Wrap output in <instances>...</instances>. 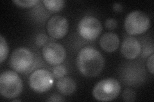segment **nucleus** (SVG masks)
Wrapping results in <instances>:
<instances>
[{
    "instance_id": "nucleus-14",
    "label": "nucleus",
    "mask_w": 154,
    "mask_h": 102,
    "mask_svg": "<svg viewBox=\"0 0 154 102\" xmlns=\"http://www.w3.org/2000/svg\"><path fill=\"white\" fill-rule=\"evenodd\" d=\"M8 54V46L6 40L0 35V63H2L7 59Z\"/></svg>"
},
{
    "instance_id": "nucleus-22",
    "label": "nucleus",
    "mask_w": 154,
    "mask_h": 102,
    "mask_svg": "<svg viewBox=\"0 0 154 102\" xmlns=\"http://www.w3.org/2000/svg\"><path fill=\"white\" fill-rule=\"evenodd\" d=\"M112 8L114 10V11L116 12H121L123 11V6L121 3H116L113 4Z\"/></svg>"
},
{
    "instance_id": "nucleus-10",
    "label": "nucleus",
    "mask_w": 154,
    "mask_h": 102,
    "mask_svg": "<svg viewBox=\"0 0 154 102\" xmlns=\"http://www.w3.org/2000/svg\"><path fill=\"white\" fill-rule=\"evenodd\" d=\"M141 52V43L136 38L128 36L125 38L121 46V52L126 59H136L140 55Z\"/></svg>"
},
{
    "instance_id": "nucleus-3",
    "label": "nucleus",
    "mask_w": 154,
    "mask_h": 102,
    "mask_svg": "<svg viewBox=\"0 0 154 102\" xmlns=\"http://www.w3.org/2000/svg\"><path fill=\"white\" fill-rule=\"evenodd\" d=\"M121 89V85L118 80L113 78L105 79L94 86L93 95L98 101H112L118 96Z\"/></svg>"
},
{
    "instance_id": "nucleus-4",
    "label": "nucleus",
    "mask_w": 154,
    "mask_h": 102,
    "mask_svg": "<svg viewBox=\"0 0 154 102\" xmlns=\"http://www.w3.org/2000/svg\"><path fill=\"white\" fill-rule=\"evenodd\" d=\"M35 64L33 53L27 48L19 47L14 50L10 58V65L16 72L25 74L32 70Z\"/></svg>"
},
{
    "instance_id": "nucleus-23",
    "label": "nucleus",
    "mask_w": 154,
    "mask_h": 102,
    "mask_svg": "<svg viewBox=\"0 0 154 102\" xmlns=\"http://www.w3.org/2000/svg\"><path fill=\"white\" fill-rule=\"evenodd\" d=\"M21 100H14L13 101H21Z\"/></svg>"
},
{
    "instance_id": "nucleus-6",
    "label": "nucleus",
    "mask_w": 154,
    "mask_h": 102,
    "mask_svg": "<svg viewBox=\"0 0 154 102\" xmlns=\"http://www.w3.org/2000/svg\"><path fill=\"white\" fill-rule=\"evenodd\" d=\"M102 26L97 18L87 16L80 21L78 31L81 37L88 41H93L97 38L102 31Z\"/></svg>"
},
{
    "instance_id": "nucleus-2",
    "label": "nucleus",
    "mask_w": 154,
    "mask_h": 102,
    "mask_svg": "<svg viewBox=\"0 0 154 102\" xmlns=\"http://www.w3.org/2000/svg\"><path fill=\"white\" fill-rule=\"evenodd\" d=\"M23 88L22 80L16 71L7 70L0 76V93L7 99L15 98L21 93Z\"/></svg>"
},
{
    "instance_id": "nucleus-1",
    "label": "nucleus",
    "mask_w": 154,
    "mask_h": 102,
    "mask_svg": "<svg viewBox=\"0 0 154 102\" xmlns=\"http://www.w3.org/2000/svg\"><path fill=\"white\" fill-rule=\"evenodd\" d=\"M76 65L79 71L85 77H95L103 70L105 59L96 48L85 47L82 48L77 56Z\"/></svg>"
},
{
    "instance_id": "nucleus-13",
    "label": "nucleus",
    "mask_w": 154,
    "mask_h": 102,
    "mask_svg": "<svg viewBox=\"0 0 154 102\" xmlns=\"http://www.w3.org/2000/svg\"><path fill=\"white\" fill-rule=\"evenodd\" d=\"M42 3L48 10L53 12L60 11L65 4L64 0H44Z\"/></svg>"
},
{
    "instance_id": "nucleus-5",
    "label": "nucleus",
    "mask_w": 154,
    "mask_h": 102,
    "mask_svg": "<svg viewBox=\"0 0 154 102\" xmlns=\"http://www.w3.org/2000/svg\"><path fill=\"white\" fill-rule=\"evenodd\" d=\"M125 29L131 35H141L150 27V19L145 13L134 11L128 14L125 20Z\"/></svg>"
},
{
    "instance_id": "nucleus-8",
    "label": "nucleus",
    "mask_w": 154,
    "mask_h": 102,
    "mask_svg": "<svg viewBox=\"0 0 154 102\" xmlns=\"http://www.w3.org/2000/svg\"><path fill=\"white\" fill-rule=\"evenodd\" d=\"M42 57L48 64L53 66L60 65L66 59L64 47L59 43L51 42L45 45L42 50Z\"/></svg>"
},
{
    "instance_id": "nucleus-15",
    "label": "nucleus",
    "mask_w": 154,
    "mask_h": 102,
    "mask_svg": "<svg viewBox=\"0 0 154 102\" xmlns=\"http://www.w3.org/2000/svg\"><path fill=\"white\" fill-rule=\"evenodd\" d=\"M12 2L17 7L21 8H31L39 3L38 0H13Z\"/></svg>"
},
{
    "instance_id": "nucleus-16",
    "label": "nucleus",
    "mask_w": 154,
    "mask_h": 102,
    "mask_svg": "<svg viewBox=\"0 0 154 102\" xmlns=\"http://www.w3.org/2000/svg\"><path fill=\"white\" fill-rule=\"evenodd\" d=\"M67 74V70L66 68L61 65L55 66L52 70V74L56 79H61L64 77Z\"/></svg>"
},
{
    "instance_id": "nucleus-20",
    "label": "nucleus",
    "mask_w": 154,
    "mask_h": 102,
    "mask_svg": "<svg viewBox=\"0 0 154 102\" xmlns=\"http://www.w3.org/2000/svg\"><path fill=\"white\" fill-rule=\"evenodd\" d=\"M153 62H154V54H152L150 56H149L148 58V60L146 62V66L147 68L152 75L154 74V70H153Z\"/></svg>"
},
{
    "instance_id": "nucleus-11",
    "label": "nucleus",
    "mask_w": 154,
    "mask_h": 102,
    "mask_svg": "<svg viewBox=\"0 0 154 102\" xmlns=\"http://www.w3.org/2000/svg\"><path fill=\"white\" fill-rule=\"evenodd\" d=\"M119 45V37L112 32L105 33L100 38V45L102 49L107 52H113L118 49Z\"/></svg>"
},
{
    "instance_id": "nucleus-19",
    "label": "nucleus",
    "mask_w": 154,
    "mask_h": 102,
    "mask_svg": "<svg viewBox=\"0 0 154 102\" xmlns=\"http://www.w3.org/2000/svg\"><path fill=\"white\" fill-rule=\"evenodd\" d=\"M105 26L109 30H114L118 26V22L113 18H109L106 20L105 22Z\"/></svg>"
},
{
    "instance_id": "nucleus-9",
    "label": "nucleus",
    "mask_w": 154,
    "mask_h": 102,
    "mask_svg": "<svg viewBox=\"0 0 154 102\" xmlns=\"http://www.w3.org/2000/svg\"><path fill=\"white\" fill-rule=\"evenodd\" d=\"M47 31L51 38L60 39L64 38L69 30V22L67 19L59 15L51 17L47 22Z\"/></svg>"
},
{
    "instance_id": "nucleus-18",
    "label": "nucleus",
    "mask_w": 154,
    "mask_h": 102,
    "mask_svg": "<svg viewBox=\"0 0 154 102\" xmlns=\"http://www.w3.org/2000/svg\"><path fill=\"white\" fill-rule=\"evenodd\" d=\"M48 40V37L46 34L39 33L35 37V43L38 47H41V46L46 45V43H47Z\"/></svg>"
},
{
    "instance_id": "nucleus-12",
    "label": "nucleus",
    "mask_w": 154,
    "mask_h": 102,
    "mask_svg": "<svg viewBox=\"0 0 154 102\" xmlns=\"http://www.w3.org/2000/svg\"><path fill=\"white\" fill-rule=\"evenodd\" d=\"M57 88L60 93L69 96L75 93L76 89L75 81L70 77H63L57 82Z\"/></svg>"
},
{
    "instance_id": "nucleus-17",
    "label": "nucleus",
    "mask_w": 154,
    "mask_h": 102,
    "mask_svg": "<svg viewBox=\"0 0 154 102\" xmlns=\"http://www.w3.org/2000/svg\"><path fill=\"white\" fill-rule=\"evenodd\" d=\"M122 98L125 101H134L136 99V94L134 90L127 88L124 90Z\"/></svg>"
},
{
    "instance_id": "nucleus-7",
    "label": "nucleus",
    "mask_w": 154,
    "mask_h": 102,
    "mask_svg": "<svg viewBox=\"0 0 154 102\" xmlns=\"http://www.w3.org/2000/svg\"><path fill=\"white\" fill-rule=\"evenodd\" d=\"M54 82V75L45 69L35 70L29 78L30 87L37 93H44L49 91L51 88Z\"/></svg>"
},
{
    "instance_id": "nucleus-21",
    "label": "nucleus",
    "mask_w": 154,
    "mask_h": 102,
    "mask_svg": "<svg viewBox=\"0 0 154 102\" xmlns=\"http://www.w3.org/2000/svg\"><path fill=\"white\" fill-rule=\"evenodd\" d=\"M65 100L62 98V97L58 95V94H54L52 95L47 100V101H54V102H59V101H64Z\"/></svg>"
}]
</instances>
